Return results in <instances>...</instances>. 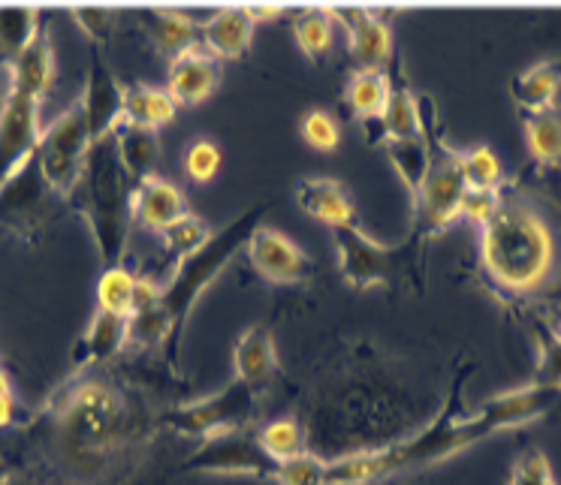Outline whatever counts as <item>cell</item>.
<instances>
[{"label":"cell","instance_id":"6da1fadb","mask_svg":"<svg viewBox=\"0 0 561 485\" xmlns=\"http://www.w3.org/2000/svg\"><path fill=\"white\" fill-rule=\"evenodd\" d=\"M154 416L142 395L98 368L79 371L46 404L43 435L55 471L88 485L148 443Z\"/></svg>","mask_w":561,"mask_h":485},{"label":"cell","instance_id":"7a4b0ae2","mask_svg":"<svg viewBox=\"0 0 561 485\" xmlns=\"http://www.w3.org/2000/svg\"><path fill=\"white\" fill-rule=\"evenodd\" d=\"M477 272L501 302L543 296L561 275V242L543 203L516 187H501L499 206L480 227Z\"/></svg>","mask_w":561,"mask_h":485},{"label":"cell","instance_id":"3957f363","mask_svg":"<svg viewBox=\"0 0 561 485\" xmlns=\"http://www.w3.org/2000/svg\"><path fill=\"white\" fill-rule=\"evenodd\" d=\"M268 206L248 208L242 218H236L230 227H224L218 235H211V242L191 259H184L175 266L167 287H160L158 302L151 304L142 314L130 316V335L127 344L139 350L151 347H167V362L175 371L179 368V350H182V335L187 316L199 302V296L206 292L208 284H215L218 275L227 268L230 259L242 251L251 232L260 227L263 211Z\"/></svg>","mask_w":561,"mask_h":485},{"label":"cell","instance_id":"277c9868","mask_svg":"<svg viewBox=\"0 0 561 485\" xmlns=\"http://www.w3.org/2000/svg\"><path fill=\"white\" fill-rule=\"evenodd\" d=\"M474 365H465L456 383L450 389V399L444 401L440 413L428 423V428L416 431L402 443H392L378 452H356V455H344L339 461H327V483L342 485H375L390 480L396 473L416 471V467H428L444 459L459 455L462 449L474 447L480 440L492 437V428L477 411H465L462 407V389L468 377L474 374Z\"/></svg>","mask_w":561,"mask_h":485},{"label":"cell","instance_id":"5b68a950","mask_svg":"<svg viewBox=\"0 0 561 485\" xmlns=\"http://www.w3.org/2000/svg\"><path fill=\"white\" fill-rule=\"evenodd\" d=\"M82 218L91 227L94 244L103 268L122 266L127 254V239L134 227V208H130V178L118 160V148L112 139H103L91 148L82 175ZM76 187V190H79Z\"/></svg>","mask_w":561,"mask_h":485},{"label":"cell","instance_id":"8992f818","mask_svg":"<svg viewBox=\"0 0 561 485\" xmlns=\"http://www.w3.org/2000/svg\"><path fill=\"white\" fill-rule=\"evenodd\" d=\"M416 106H420V124H423V139L428 148L426 175L414 194V218H411V244L420 247L438 239L440 232L459 218L468 184L462 172V151H456L444 139L435 100L428 94H416Z\"/></svg>","mask_w":561,"mask_h":485},{"label":"cell","instance_id":"52a82bcc","mask_svg":"<svg viewBox=\"0 0 561 485\" xmlns=\"http://www.w3.org/2000/svg\"><path fill=\"white\" fill-rule=\"evenodd\" d=\"M332 242L339 251V272L347 287L368 290V287H392L402 284L408 275H416V259L411 256L416 244H380L359 230L356 223L332 230Z\"/></svg>","mask_w":561,"mask_h":485},{"label":"cell","instance_id":"ba28073f","mask_svg":"<svg viewBox=\"0 0 561 485\" xmlns=\"http://www.w3.org/2000/svg\"><path fill=\"white\" fill-rule=\"evenodd\" d=\"M91 130H88V115L82 100H76L70 109L58 115L51 127L43 130L37 160L43 182L49 184L55 196H73L82 175H85L88 154H91Z\"/></svg>","mask_w":561,"mask_h":485},{"label":"cell","instance_id":"9c48e42d","mask_svg":"<svg viewBox=\"0 0 561 485\" xmlns=\"http://www.w3.org/2000/svg\"><path fill=\"white\" fill-rule=\"evenodd\" d=\"M256 399H260L256 392H251L239 380H232L230 386L208 395V399L167 411L160 416V425L170 428L172 435L199 437V440L227 435V431H242L256 416Z\"/></svg>","mask_w":561,"mask_h":485},{"label":"cell","instance_id":"30bf717a","mask_svg":"<svg viewBox=\"0 0 561 485\" xmlns=\"http://www.w3.org/2000/svg\"><path fill=\"white\" fill-rule=\"evenodd\" d=\"M184 473H248L260 480H275L278 461L268 459L266 449L256 440V431L242 428L203 440L184 461Z\"/></svg>","mask_w":561,"mask_h":485},{"label":"cell","instance_id":"8fae6325","mask_svg":"<svg viewBox=\"0 0 561 485\" xmlns=\"http://www.w3.org/2000/svg\"><path fill=\"white\" fill-rule=\"evenodd\" d=\"M39 103L43 100L22 94V91L3 94V103H0V190L37 154L39 139H43Z\"/></svg>","mask_w":561,"mask_h":485},{"label":"cell","instance_id":"7c38bea8","mask_svg":"<svg viewBox=\"0 0 561 485\" xmlns=\"http://www.w3.org/2000/svg\"><path fill=\"white\" fill-rule=\"evenodd\" d=\"M244 251H248V259L256 275L268 284H299L314 275L311 256L272 227H256L244 244Z\"/></svg>","mask_w":561,"mask_h":485},{"label":"cell","instance_id":"4fadbf2b","mask_svg":"<svg viewBox=\"0 0 561 485\" xmlns=\"http://www.w3.org/2000/svg\"><path fill=\"white\" fill-rule=\"evenodd\" d=\"M82 106H85L88 130H91L94 146L103 139H112L124 124V85L115 79L112 67L103 58V49L98 46L91 51V63H88Z\"/></svg>","mask_w":561,"mask_h":485},{"label":"cell","instance_id":"5bb4252c","mask_svg":"<svg viewBox=\"0 0 561 485\" xmlns=\"http://www.w3.org/2000/svg\"><path fill=\"white\" fill-rule=\"evenodd\" d=\"M55 194L39 175L37 160H31L13 182L0 190V227L27 235V230H39V223L49 220V199Z\"/></svg>","mask_w":561,"mask_h":485},{"label":"cell","instance_id":"9a60e30c","mask_svg":"<svg viewBox=\"0 0 561 485\" xmlns=\"http://www.w3.org/2000/svg\"><path fill=\"white\" fill-rule=\"evenodd\" d=\"M332 22H342L347 31V49L359 70H387L392 61V34L387 27V15L375 10H330Z\"/></svg>","mask_w":561,"mask_h":485},{"label":"cell","instance_id":"2e32d148","mask_svg":"<svg viewBox=\"0 0 561 485\" xmlns=\"http://www.w3.org/2000/svg\"><path fill=\"white\" fill-rule=\"evenodd\" d=\"M559 401V389L528 383L525 389H511V392L492 395V399H486L477 407V413L486 419L492 435H499V431H511V428H523V425L543 419Z\"/></svg>","mask_w":561,"mask_h":485},{"label":"cell","instance_id":"e0dca14e","mask_svg":"<svg viewBox=\"0 0 561 485\" xmlns=\"http://www.w3.org/2000/svg\"><path fill=\"white\" fill-rule=\"evenodd\" d=\"M220 82V61L199 43L194 49L182 51L170 61V79L167 94L175 100V106H199L203 100L215 94Z\"/></svg>","mask_w":561,"mask_h":485},{"label":"cell","instance_id":"ac0fdd59","mask_svg":"<svg viewBox=\"0 0 561 485\" xmlns=\"http://www.w3.org/2000/svg\"><path fill=\"white\" fill-rule=\"evenodd\" d=\"M232 368L236 380L263 395L275 377H278V350H275V335L268 326H248L232 347Z\"/></svg>","mask_w":561,"mask_h":485},{"label":"cell","instance_id":"d6986e66","mask_svg":"<svg viewBox=\"0 0 561 485\" xmlns=\"http://www.w3.org/2000/svg\"><path fill=\"white\" fill-rule=\"evenodd\" d=\"M127 335H130V316L94 311L91 323L82 332V338L76 340L73 356H70L73 374L112 362L127 347Z\"/></svg>","mask_w":561,"mask_h":485},{"label":"cell","instance_id":"ffe728a7","mask_svg":"<svg viewBox=\"0 0 561 485\" xmlns=\"http://www.w3.org/2000/svg\"><path fill=\"white\" fill-rule=\"evenodd\" d=\"M130 208H134V223L151 232H163L170 223L187 215L182 190L160 175H151L146 182L134 184L130 190Z\"/></svg>","mask_w":561,"mask_h":485},{"label":"cell","instance_id":"44dd1931","mask_svg":"<svg viewBox=\"0 0 561 485\" xmlns=\"http://www.w3.org/2000/svg\"><path fill=\"white\" fill-rule=\"evenodd\" d=\"M294 194H296V206L302 208L308 218L327 223L330 230H339V227H351V223H356L354 203H351V196H347V190H344V184L335 182V178L311 175V178L296 182Z\"/></svg>","mask_w":561,"mask_h":485},{"label":"cell","instance_id":"7402d4cb","mask_svg":"<svg viewBox=\"0 0 561 485\" xmlns=\"http://www.w3.org/2000/svg\"><path fill=\"white\" fill-rule=\"evenodd\" d=\"M254 19L248 13V7H227L211 13L199 25V43L206 46L218 61H239L251 49V39H254Z\"/></svg>","mask_w":561,"mask_h":485},{"label":"cell","instance_id":"603a6c76","mask_svg":"<svg viewBox=\"0 0 561 485\" xmlns=\"http://www.w3.org/2000/svg\"><path fill=\"white\" fill-rule=\"evenodd\" d=\"M7 91H22L37 100L49 94L55 85V49L46 31H39L37 39L7 67Z\"/></svg>","mask_w":561,"mask_h":485},{"label":"cell","instance_id":"cb8c5ba5","mask_svg":"<svg viewBox=\"0 0 561 485\" xmlns=\"http://www.w3.org/2000/svg\"><path fill=\"white\" fill-rule=\"evenodd\" d=\"M525 146L540 172L561 175V109L552 106L547 112H523Z\"/></svg>","mask_w":561,"mask_h":485},{"label":"cell","instance_id":"d4e9b609","mask_svg":"<svg viewBox=\"0 0 561 485\" xmlns=\"http://www.w3.org/2000/svg\"><path fill=\"white\" fill-rule=\"evenodd\" d=\"M139 22L146 25L148 39L154 43V49L167 58H179L182 51L199 46V25L191 15L172 13V10H146L139 13Z\"/></svg>","mask_w":561,"mask_h":485},{"label":"cell","instance_id":"484cf974","mask_svg":"<svg viewBox=\"0 0 561 485\" xmlns=\"http://www.w3.org/2000/svg\"><path fill=\"white\" fill-rule=\"evenodd\" d=\"M175 112L179 106L167 94V88L146 85V82L124 85V124L160 134V127L175 122Z\"/></svg>","mask_w":561,"mask_h":485},{"label":"cell","instance_id":"4316f807","mask_svg":"<svg viewBox=\"0 0 561 485\" xmlns=\"http://www.w3.org/2000/svg\"><path fill=\"white\" fill-rule=\"evenodd\" d=\"M112 142L118 148V160H122L127 178H134L136 184L146 182L151 175H158L160 163V134L158 130H142V127H130L122 124Z\"/></svg>","mask_w":561,"mask_h":485},{"label":"cell","instance_id":"83f0119b","mask_svg":"<svg viewBox=\"0 0 561 485\" xmlns=\"http://www.w3.org/2000/svg\"><path fill=\"white\" fill-rule=\"evenodd\" d=\"M561 91V61H543L528 67L511 82V97L519 112H547L556 106Z\"/></svg>","mask_w":561,"mask_h":485},{"label":"cell","instance_id":"f1b7e54d","mask_svg":"<svg viewBox=\"0 0 561 485\" xmlns=\"http://www.w3.org/2000/svg\"><path fill=\"white\" fill-rule=\"evenodd\" d=\"M390 73L387 70H356L344 85V103L359 124L380 122L390 100Z\"/></svg>","mask_w":561,"mask_h":485},{"label":"cell","instance_id":"f546056e","mask_svg":"<svg viewBox=\"0 0 561 485\" xmlns=\"http://www.w3.org/2000/svg\"><path fill=\"white\" fill-rule=\"evenodd\" d=\"M390 100L380 115V130H383V146L387 142H411L423 139V124H420V106L416 94L404 85L402 79H390Z\"/></svg>","mask_w":561,"mask_h":485},{"label":"cell","instance_id":"4dcf8cb0","mask_svg":"<svg viewBox=\"0 0 561 485\" xmlns=\"http://www.w3.org/2000/svg\"><path fill=\"white\" fill-rule=\"evenodd\" d=\"M37 10H0V67H10L37 39Z\"/></svg>","mask_w":561,"mask_h":485},{"label":"cell","instance_id":"1f68e13d","mask_svg":"<svg viewBox=\"0 0 561 485\" xmlns=\"http://www.w3.org/2000/svg\"><path fill=\"white\" fill-rule=\"evenodd\" d=\"M332 34H335V22H332L330 10L314 7V10H306V13L296 15V46H299L302 55L311 58V61H318V58H323V55L332 49Z\"/></svg>","mask_w":561,"mask_h":485},{"label":"cell","instance_id":"d6a6232c","mask_svg":"<svg viewBox=\"0 0 561 485\" xmlns=\"http://www.w3.org/2000/svg\"><path fill=\"white\" fill-rule=\"evenodd\" d=\"M160 242L167 247V254H172L179 263L196 256L208 242H211V232H208L206 220L196 218V215H184L175 223H170L167 230L160 232Z\"/></svg>","mask_w":561,"mask_h":485},{"label":"cell","instance_id":"836d02e7","mask_svg":"<svg viewBox=\"0 0 561 485\" xmlns=\"http://www.w3.org/2000/svg\"><path fill=\"white\" fill-rule=\"evenodd\" d=\"M134 296H136V275L127 268H103L98 280V311L118 316H134Z\"/></svg>","mask_w":561,"mask_h":485},{"label":"cell","instance_id":"e575fe53","mask_svg":"<svg viewBox=\"0 0 561 485\" xmlns=\"http://www.w3.org/2000/svg\"><path fill=\"white\" fill-rule=\"evenodd\" d=\"M256 440L266 449L268 459L278 461V464L306 452V435H302V425L296 419H272L263 428H256Z\"/></svg>","mask_w":561,"mask_h":485},{"label":"cell","instance_id":"d590c367","mask_svg":"<svg viewBox=\"0 0 561 485\" xmlns=\"http://www.w3.org/2000/svg\"><path fill=\"white\" fill-rule=\"evenodd\" d=\"M537 340V368L531 383L535 386H549L561 392V340L556 335V328L543 323V320H535L531 323Z\"/></svg>","mask_w":561,"mask_h":485},{"label":"cell","instance_id":"8d00e7d4","mask_svg":"<svg viewBox=\"0 0 561 485\" xmlns=\"http://www.w3.org/2000/svg\"><path fill=\"white\" fill-rule=\"evenodd\" d=\"M387 158L396 166V172L402 175L404 187L411 190V196L420 190L423 184V175H426V163H428V148L426 139H411V142H387L383 146Z\"/></svg>","mask_w":561,"mask_h":485},{"label":"cell","instance_id":"74e56055","mask_svg":"<svg viewBox=\"0 0 561 485\" xmlns=\"http://www.w3.org/2000/svg\"><path fill=\"white\" fill-rule=\"evenodd\" d=\"M462 172L468 190H501L504 187V172L492 148L480 146L462 151Z\"/></svg>","mask_w":561,"mask_h":485},{"label":"cell","instance_id":"f35d334b","mask_svg":"<svg viewBox=\"0 0 561 485\" xmlns=\"http://www.w3.org/2000/svg\"><path fill=\"white\" fill-rule=\"evenodd\" d=\"M302 139L306 146H311L314 151H323V154H332L335 148L342 146V127L332 118L330 112L311 109L302 118Z\"/></svg>","mask_w":561,"mask_h":485},{"label":"cell","instance_id":"ab89813d","mask_svg":"<svg viewBox=\"0 0 561 485\" xmlns=\"http://www.w3.org/2000/svg\"><path fill=\"white\" fill-rule=\"evenodd\" d=\"M278 485H327V461L302 452L290 461H280L275 473Z\"/></svg>","mask_w":561,"mask_h":485},{"label":"cell","instance_id":"60d3db41","mask_svg":"<svg viewBox=\"0 0 561 485\" xmlns=\"http://www.w3.org/2000/svg\"><path fill=\"white\" fill-rule=\"evenodd\" d=\"M220 148L208 139H196L184 151V172L194 184H208L220 172Z\"/></svg>","mask_w":561,"mask_h":485},{"label":"cell","instance_id":"b9f144b4","mask_svg":"<svg viewBox=\"0 0 561 485\" xmlns=\"http://www.w3.org/2000/svg\"><path fill=\"white\" fill-rule=\"evenodd\" d=\"M507 485H559L549 467V459L540 449H525L523 455L516 459L511 471Z\"/></svg>","mask_w":561,"mask_h":485},{"label":"cell","instance_id":"7bdbcfd3","mask_svg":"<svg viewBox=\"0 0 561 485\" xmlns=\"http://www.w3.org/2000/svg\"><path fill=\"white\" fill-rule=\"evenodd\" d=\"M73 22L82 27L85 34L98 49H103L112 39V31H115V22H118V13L115 10H73Z\"/></svg>","mask_w":561,"mask_h":485},{"label":"cell","instance_id":"ee69618b","mask_svg":"<svg viewBox=\"0 0 561 485\" xmlns=\"http://www.w3.org/2000/svg\"><path fill=\"white\" fill-rule=\"evenodd\" d=\"M501 190H465L462 208H459V218H468L477 227H483L492 211L499 206Z\"/></svg>","mask_w":561,"mask_h":485},{"label":"cell","instance_id":"f6af8a7d","mask_svg":"<svg viewBox=\"0 0 561 485\" xmlns=\"http://www.w3.org/2000/svg\"><path fill=\"white\" fill-rule=\"evenodd\" d=\"M15 423V399L10 380L0 371V428H10Z\"/></svg>","mask_w":561,"mask_h":485},{"label":"cell","instance_id":"bcb514c9","mask_svg":"<svg viewBox=\"0 0 561 485\" xmlns=\"http://www.w3.org/2000/svg\"><path fill=\"white\" fill-rule=\"evenodd\" d=\"M248 13H251V19H254V25H260V22H272V19H280V10H260V7H248Z\"/></svg>","mask_w":561,"mask_h":485},{"label":"cell","instance_id":"7dc6e473","mask_svg":"<svg viewBox=\"0 0 561 485\" xmlns=\"http://www.w3.org/2000/svg\"><path fill=\"white\" fill-rule=\"evenodd\" d=\"M0 485H31V483H27L25 476H7Z\"/></svg>","mask_w":561,"mask_h":485},{"label":"cell","instance_id":"c3c4849f","mask_svg":"<svg viewBox=\"0 0 561 485\" xmlns=\"http://www.w3.org/2000/svg\"><path fill=\"white\" fill-rule=\"evenodd\" d=\"M556 335H559V340H561V328H559V332H556Z\"/></svg>","mask_w":561,"mask_h":485},{"label":"cell","instance_id":"681fc988","mask_svg":"<svg viewBox=\"0 0 561 485\" xmlns=\"http://www.w3.org/2000/svg\"><path fill=\"white\" fill-rule=\"evenodd\" d=\"M327 485H342V483H327Z\"/></svg>","mask_w":561,"mask_h":485}]
</instances>
